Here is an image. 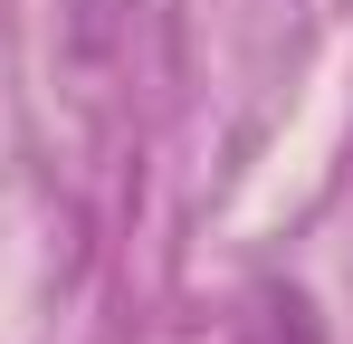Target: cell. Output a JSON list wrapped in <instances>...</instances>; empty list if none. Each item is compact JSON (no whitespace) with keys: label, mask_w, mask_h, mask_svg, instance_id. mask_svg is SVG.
I'll return each instance as SVG.
<instances>
[{"label":"cell","mask_w":353,"mask_h":344,"mask_svg":"<svg viewBox=\"0 0 353 344\" xmlns=\"http://www.w3.org/2000/svg\"><path fill=\"white\" fill-rule=\"evenodd\" d=\"M248 344H325V335H315V306L296 287H258L248 296Z\"/></svg>","instance_id":"obj_1"}]
</instances>
